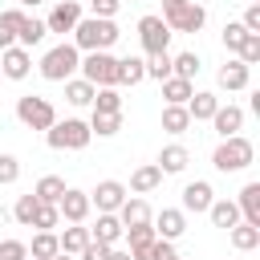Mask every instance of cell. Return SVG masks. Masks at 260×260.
<instances>
[{
  "mask_svg": "<svg viewBox=\"0 0 260 260\" xmlns=\"http://www.w3.org/2000/svg\"><path fill=\"white\" fill-rule=\"evenodd\" d=\"M122 32H118V24L114 20H102V16H81L77 20V28H73V49L77 53H106L114 41H118Z\"/></svg>",
  "mask_w": 260,
  "mask_h": 260,
  "instance_id": "6da1fadb",
  "label": "cell"
},
{
  "mask_svg": "<svg viewBox=\"0 0 260 260\" xmlns=\"http://www.w3.org/2000/svg\"><path fill=\"white\" fill-rule=\"evenodd\" d=\"M162 24L171 32H199L207 24V8L195 0H162Z\"/></svg>",
  "mask_w": 260,
  "mask_h": 260,
  "instance_id": "7a4b0ae2",
  "label": "cell"
},
{
  "mask_svg": "<svg viewBox=\"0 0 260 260\" xmlns=\"http://www.w3.org/2000/svg\"><path fill=\"white\" fill-rule=\"evenodd\" d=\"M77 65H81V53L69 45V41H61V45H53L45 57H41V77L45 81H69L73 73H77Z\"/></svg>",
  "mask_w": 260,
  "mask_h": 260,
  "instance_id": "3957f363",
  "label": "cell"
},
{
  "mask_svg": "<svg viewBox=\"0 0 260 260\" xmlns=\"http://www.w3.org/2000/svg\"><path fill=\"white\" fill-rule=\"evenodd\" d=\"M45 138L53 150H85L93 134H89V122H81V118H57L45 130Z\"/></svg>",
  "mask_w": 260,
  "mask_h": 260,
  "instance_id": "277c9868",
  "label": "cell"
},
{
  "mask_svg": "<svg viewBox=\"0 0 260 260\" xmlns=\"http://www.w3.org/2000/svg\"><path fill=\"white\" fill-rule=\"evenodd\" d=\"M252 158H256V146L244 138V134H236V138H223L215 150H211V167L215 171H244V167H252Z\"/></svg>",
  "mask_w": 260,
  "mask_h": 260,
  "instance_id": "5b68a950",
  "label": "cell"
},
{
  "mask_svg": "<svg viewBox=\"0 0 260 260\" xmlns=\"http://www.w3.org/2000/svg\"><path fill=\"white\" fill-rule=\"evenodd\" d=\"M81 77L93 85V89H106V85H114L118 89V57L106 49V53H85L81 57Z\"/></svg>",
  "mask_w": 260,
  "mask_h": 260,
  "instance_id": "8992f818",
  "label": "cell"
},
{
  "mask_svg": "<svg viewBox=\"0 0 260 260\" xmlns=\"http://www.w3.org/2000/svg\"><path fill=\"white\" fill-rule=\"evenodd\" d=\"M16 118H20L28 130H49V126L57 122V110H53V102H49V98L24 93V98H16Z\"/></svg>",
  "mask_w": 260,
  "mask_h": 260,
  "instance_id": "52a82bcc",
  "label": "cell"
},
{
  "mask_svg": "<svg viewBox=\"0 0 260 260\" xmlns=\"http://www.w3.org/2000/svg\"><path fill=\"white\" fill-rule=\"evenodd\" d=\"M171 37H175V32L162 24V16H142V20H138V41H142L146 57H154V53H167Z\"/></svg>",
  "mask_w": 260,
  "mask_h": 260,
  "instance_id": "ba28073f",
  "label": "cell"
},
{
  "mask_svg": "<svg viewBox=\"0 0 260 260\" xmlns=\"http://www.w3.org/2000/svg\"><path fill=\"white\" fill-rule=\"evenodd\" d=\"M122 203H126V183H118V179H102V183L89 191V207H98V215H102V211L114 215Z\"/></svg>",
  "mask_w": 260,
  "mask_h": 260,
  "instance_id": "9c48e42d",
  "label": "cell"
},
{
  "mask_svg": "<svg viewBox=\"0 0 260 260\" xmlns=\"http://www.w3.org/2000/svg\"><path fill=\"white\" fill-rule=\"evenodd\" d=\"M57 211H61V219L65 223H85L89 219V191H77V187H65V195L57 199Z\"/></svg>",
  "mask_w": 260,
  "mask_h": 260,
  "instance_id": "30bf717a",
  "label": "cell"
},
{
  "mask_svg": "<svg viewBox=\"0 0 260 260\" xmlns=\"http://www.w3.org/2000/svg\"><path fill=\"white\" fill-rule=\"evenodd\" d=\"M150 228H154V236L158 240H179L183 232H187V211H179V207H162L154 219H150Z\"/></svg>",
  "mask_w": 260,
  "mask_h": 260,
  "instance_id": "8fae6325",
  "label": "cell"
},
{
  "mask_svg": "<svg viewBox=\"0 0 260 260\" xmlns=\"http://www.w3.org/2000/svg\"><path fill=\"white\" fill-rule=\"evenodd\" d=\"M28 73H32V57H28V49L12 45V49L0 53V77H8V81H24Z\"/></svg>",
  "mask_w": 260,
  "mask_h": 260,
  "instance_id": "7c38bea8",
  "label": "cell"
},
{
  "mask_svg": "<svg viewBox=\"0 0 260 260\" xmlns=\"http://www.w3.org/2000/svg\"><path fill=\"white\" fill-rule=\"evenodd\" d=\"M77 20H81V4H77V0H61V4L45 16V28H49V32H73Z\"/></svg>",
  "mask_w": 260,
  "mask_h": 260,
  "instance_id": "4fadbf2b",
  "label": "cell"
},
{
  "mask_svg": "<svg viewBox=\"0 0 260 260\" xmlns=\"http://www.w3.org/2000/svg\"><path fill=\"white\" fill-rule=\"evenodd\" d=\"M211 126H215V134H219V138H236V134L244 130V110L228 102V106H219V110L211 114Z\"/></svg>",
  "mask_w": 260,
  "mask_h": 260,
  "instance_id": "5bb4252c",
  "label": "cell"
},
{
  "mask_svg": "<svg viewBox=\"0 0 260 260\" xmlns=\"http://www.w3.org/2000/svg\"><path fill=\"white\" fill-rule=\"evenodd\" d=\"M114 215H118V223H122V228H142V223H150V219H154L150 203H146V199H138V195H134V199L126 195V203H122Z\"/></svg>",
  "mask_w": 260,
  "mask_h": 260,
  "instance_id": "9a60e30c",
  "label": "cell"
},
{
  "mask_svg": "<svg viewBox=\"0 0 260 260\" xmlns=\"http://www.w3.org/2000/svg\"><path fill=\"white\" fill-rule=\"evenodd\" d=\"M211 199H215V191H211V183L207 179H195V183H187L183 187V211H207L211 207Z\"/></svg>",
  "mask_w": 260,
  "mask_h": 260,
  "instance_id": "2e32d148",
  "label": "cell"
},
{
  "mask_svg": "<svg viewBox=\"0 0 260 260\" xmlns=\"http://www.w3.org/2000/svg\"><path fill=\"white\" fill-rule=\"evenodd\" d=\"M236 207H240V219H244V223L260 228V183H244V191H240Z\"/></svg>",
  "mask_w": 260,
  "mask_h": 260,
  "instance_id": "e0dca14e",
  "label": "cell"
},
{
  "mask_svg": "<svg viewBox=\"0 0 260 260\" xmlns=\"http://www.w3.org/2000/svg\"><path fill=\"white\" fill-rule=\"evenodd\" d=\"M122 223H118V215H98V223L89 228V240H98V244H110V248H118V240H122Z\"/></svg>",
  "mask_w": 260,
  "mask_h": 260,
  "instance_id": "ac0fdd59",
  "label": "cell"
},
{
  "mask_svg": "<svg viewBox=\"0 0 260 260\" xmlns=\"http://www.w3.org/2000/svg\"><path fill=\"white\" fill-rule=\"evenodd\" d=\"M215 110H219V98L207 93V89H199V93L187 98V114H191V122H211Z\"/></svg>",
  "mask_w": 260,
  "mask_h": 260,
  "instance_id": "d6986e66",
  "label": "cell"
},
{
  "mask_svg": "<svg viewBox=\"0 0 260 260\" xmlns=\"http://www.w3.org/2000/svg\"><path fill=\"white\" fill-rule=\"evenodd\" d=\"M187 162H191L187 146H179V142H175V146H162V154H158V162H154V167H158L162 175H179V171H187Z\"/></svg>",
  "mask_w": 260,
  "mask_h": 260,
  "instance_id": "ffe728a7",
  "label": "cell"
},
{
  "mask_svg": "<svg viewBox=\"0 0 260 260\" xmlns=\"http://www.w3.org/2000/svg\"><path fill=\"white\" fill-rule=\"evenodd\" d=\"M207 215H211V223H215V228H223V232L240 223V207H236V199H211Z\"/></svg>",
  "mask_w": 260,
  "mask_h": 260,
  "instance_id": "44dd1931",
  "label": "cell"
},
{
  "mask_svg": "<svg viewBox=\"0 0 260 260\" xmlns=\"http://www.w3.org/2000/svg\"><path fill=\"white\" fill-rule=\"evenodd\" d=\"M248 81H252V69H248L244 61H228V65L219 69V85H223V89H248Z\"/></svg>",
  "mask_w": 260,
  "mask_h": 260,
  "instance_id": "7402d4cb",
  "label": "cell"
},
{
  "mask_svg": "<svg viewBox=\"0 0 260 260\" xmlns=\"http://www.w3.org/2000/svg\"><path fill=\"white\" fill-rule=\"evenodd\" d=\"M158 183H162V171H158L154 162H142V167L130 175V191H134V195H146V191H154Z\"/></svg>",
  "mask_w": 260,
  "mask_h": 260,
  "instance_id": "603a6c76",
  "label": "cell"
},
{
  "mask_svg": "<svg viewBox=\"0 0 260 260\" xmlns=\"http://www.w3.org/2000/svg\"><path fill=\"white\" fill-rule=\"evenodd\" d=\"M142 77H146L142 57H118V85H138Z\"/></svg>",
  "mask_w": 260,
  "mask_h": 260,
  "instance_id": "cb8c5ba5",
  "label": "cell"
},
{
  "mask_svg": "<svg viewBox=\"0 0 260 260\" xmlns=\"http://www.w3.org/2000/svg\"><path fill=\"white\" fill-rule=\"evenodd\" d=\"M32 195H37V203H57L65 195V179L61 175H45V179H37Z\"/></svg>",
  "mask_w": 260,
  "mask_h": 260,
  "instance_id": "d4e9b609",
  "label": "cell"
},
{
  "mask_svg": "<svg viewBox=\"0 0 260 260\" xmlns=\"http://www.w3.org/2000/svg\"><path fill=\"white\" fill-rule=\"evenodd\" d=\"M57 244H61V252H69V256H77L85 244H89V228H81V223H69L61 236H57Z\"/></svg>",
  "mask_w": 260,
  "mask_h": 260,
  "instance_id": "484cf974",
  "label": "cell"
},
{
  "mask_svg": "<svg viewBox=\"0 0 260 260\" xmlns=\"http://www.w3.org/2000/svg\"><path fill=\"white\" fill-rule=\"evenodd\" d=\"M228 236H232V248L236 252H252L256 244H260V228H252V223H236V228H228Z\"/></svg>",
  "mask_w": 260,
  "mask_h": 260,
  "instance_id": "4316f807",
  "label": "cell"
},
{
  "mask_svg": "<svg viewBox=\"0 0 260 260\" xmlns=\"http://www.w3.org/2000/svg\"><path fill=\"white\" fill-rule=\"evenodd\" d=\"M57 252H61L57 232H37V236H32V248H28V260H53Z\"/></svg>",
  "mask_w": 260,
  "mask_h": 260,
  "instance_id": "83f0119b",
  "label": "cell"
},
{
  "mask_svg": "<svg viewBox=\"0 0 260 260\" xmlns=\"http://www.w3.org/2000/svg\"><path fill=\"white\" fill-rule=\"evenodd\" d=\"M45 20H37V16H24V24H20V32H16V45L20 49H32V45H41L45 41Z\"/></svg>",
  "mask_w": 260,
  "mask_h": 260,
  "instance_id": "f1b7e54d",
  "label": "cell"
},
{
  "mask_svg": "<svg viewBox=\"0 0 260 260\" xmlns=\"http://www.w3.org/2000/svg\"><path fill=\"white\" fill-rule=\"evenodd\" d=\"M191 93H195V85L183 81V77H167V81H162V98H167V106H187Z\"/></svg>",
  "mask_w": 260,
  "mask_h": 260,
  "instance_id": "f546056e",
  "label": "cell"
},
{
  "mask_svg": "<svg viewBox=\"0 0 260 260\" xmlns=\"http://www.w3.org/2000/svg\"><path fill=\"white\" fill-rule=\"evenodd\" d=\"M65 102L69 106H93V85L85 77H69L65 81Z\"/></svg>",
  "mask_w": 260,
  "mask_h": 260,
  "instance_id": "4dcf8cb0",
  "label": "cell"
},
{
  "mask_svg": "<svg viewBox=\"0 0 260 260\" xmlns=\"http://www.w3.org/2000/svg\"><path fill=\"white\" fill-rule=\"evenodd\" d=\"M162 130H167V134H183V130H191V114H187V106H162Z\"/></svg>",
  "mask_w": 260,
  "mask_h": 260,
  "instance_id": "1f68e13d",
  "label": "cell"
},
{
  "mask_svg": "<svg viewBox=\"0 0 260 260\" xmlns=\"http://www.w3.org/2000/svg\"><path fill=\"white\" fill-rule=\"evenodd\" d=\"M93 114H122V93L114 85L93 89Z\"/></svg>",
  "mask_w": 260,
  "mask_h": 260,
  "instance_id": "d6a6232c",
  "label": "cell"
},
{
  "mask_svg": "<svg viewBox=\"0 0 260 260\" xmlns=\"http://www.w3.org/2000/svg\"><path fill=\"white\" fill-rule=\"evenodd\" d=\"M122 130V114H93L89 118V134H98V138H114Z\"/></svg>",
  "mask_w": 260,
  "mask_h": 260,
  "instance_id": "836d02e7",
  "label": "cell"
},
{
  "mask_svg": "<svg viewBox=\"0 0 260 260\" xmlns=\"http://www.w3.org/2000/svg\"><path fill=\"white\" fill-rule=\"evenodd\" d=\"M195 73H199V53H179V57H171V77L191 81Z\"/></svg>",
  "mask_w": 260,
  "mask_h": 260,
  "instance_id": "e575fe53",
  "label": "cell"
},
{
  "mask_svg": "<svg viewBox=\"0 0 260 260\" xmlns=\"http://www.w3.org/2000/svg\"><path fill=\"white\" fill-rule=\"evenodd\" d=\"M32 228H41V232H53V228H61V211H57V203H37Z\"/></svg>",
  "mask_w": 260,
  "mask_h": 260,
  "instance_id": "d590c367",
  "label": "cell"
},
{
  "mask_svg": "<svg viewBox=\"0 0 260 260\" xmlns=\"http://www.w3.org/2000/svg\"><path fill=\"white\" fill-rule=\"evenodd\" d=\"M32 215H37V195L28 191V195H20V199H16V207H12V219H16L20 228H32Z\"/></svg>",
  "mask_w": 260,
  "mask_h": 260,
  "instance_id": "8d00e7d4",
  "label": "cell"
},
{
  "mask_svg": "<svg viewBox=\"0 0 260 260\" xmlns=\"http://www.w3.org/2000/svg\"><path fill=\"white\" fill-rule=\"evenodd\" d=\"M146 77H154L158 85L171 77V53H154V57H146Z\"/></svg>",
  "mask_w": 260,
  "mask_h": 260,
  "instance_id": "74e56055",
  "label": "cell"
},
{
  "mask_svg": "<svg viewBox=\"0 0 260 260\" xmlns=\"http://www.w3.org/2000/svg\"><path fill=\"white\" fill-rule=\"evenodd\" d=\"M244 37H248V28H244L240 20H232V24H223V49H228V53H240V45H244Z\"/></svg>",
  "mask_w": 260,
  "mask_h": 260,
  "instance_id": "f35d334b",
  "label": "cell"
},
{
  "mask_svg": "<svg viewBox=\"0 0 260 260\" xmlns=\"http://www.w3.org/2000/svg\"><path fill=\"white\" fill-rule=\"evenodd\" d=\"M236 61H244L248 69H252L256 61H260V37H256V32H248V37H244V45H240V53H236Z\"/></svg>",
  "mask_w": 260,
  "mask_h": 260,
  "instance_id": "ab89813d",
  "label": "cell"
},
{
  "mask_svg": "<svg viewBox=\"0 0 260 260\" xmlns=\"http://www.w3.org/2000/svg\"><path fill=\"white\" fill-rule=\"evenodd\" d=\"M24 16H28L24 8H4V12H0V28L16 37V32H20V24H24Z\"/></svg>",
  "mask_w": 260,
  "mask_h": 260,
  "instance_id": "60d3db41",
  "label": "cell"
},
{
  "mask_svg": "<svg viewBox=\"0 0 260 260\" xmlns=\"http://www.w3.org/2000/svg\"><path fill=\"white\" fill-rule=\"evenodd\" d=\"M16 179H20L16 154H0V187H8V183H16Z\"/></svg>",
  "mask_w": 260,
  "mask_h": 260,
  "instance_id": "b9f144b4",
  "label": "cell"
},
{
  "mask_svg": "<svg viewBox=\"0 0 260 260\" xmlns=\"http://www.w3.org/2000/svg\"><path fill=\"white\" fill-rule=\"evenodd\" d=\"M0 260H28V244L24 240H0Z\"/></svg>",
  "mask_w": 260,
  "mask_h": 260,
  "instance_id": "7bdbcfd3",
  "label": "cell"
},
{
  "mask_svg": "<svg viewBox=\"0 0 260 260\" xmlns=\"http://www.w3.org/2000/svg\"><path fill=\"white\" fill-rule=\"evenodd\" d=\"M110 256V244H98V240H89L81 252H77V260H106Z\"/></svg>",
  "mask_w": 260,
  "mask_h": 260,
  "instance_id": "ee69618b",
  "label": "cell"
},
{
  "mask_svg": "<svg viewBox=\"0 0 260 260\" xmlns=\"http://www.w3.org/2000/svg\"><path fill=\"white\" fill-rule=\"evenodd\" d=\"M118 4H122V0H89V12H93V16H102V20H114Z\"/></svg>",
  "mask_w": 260,
  "mask_h": 260,
  "instance_id": "f6af8a7d",
  "label": "cell"
},
{
  "mask_svg": "<svg viewBox=\"0 0 260 260\" xmlns=\"http://www.w3.org/2000/svg\"><path fill=\"white\" fill-rule=\"evenodd\" d=\"M179 252H175V244L171 240H154L150 244V260H175Z\"/></svg>",
  "mask_w": 260,
  "mask_h": 260,
  "instance_id": "bcb514c9",
  "label": "cell"
},
{
  "mask_svg": "<svg viewBox=\"0 0 260 260\" xmlns=\"http://www.w3.org/2000/svg\"><path fill=\"white\" fill-rule=\"evenodd\" d=\"M240 24H244L248 32H256V37H260V4H248V8H244V20H240Z\"/></svg>",
  "mask_w": 260,
  "mask_h": 260,
  "instance_id": "7dc6e473",
  "label": "cell"
},
{
  "mask_svg": "<svg viewBox=\"0 0 260 260\" xmlns=\"http://www.w3.org/2000/svg\"><path fill=\"white\" fill-rule=\"evenodd\" d=\"M106 260H130V252H126V248H110V256H106Z\"/></svg>",
  "mask_w": 260,
  "mask_h": 260,
  "instance_id": "c3c4849f",
  "label": "cell"
},
{
  "mask_svg": "<svg viewBox=\"0 0 260 260\" xmlns=\"http://www.w3.org/2000/svg\"><path fill=\"white\" fill-rule=\"evenodd\" d=\"M20 4H24V8H37V4H45V0H20Z\"/></svg>",
  "mask_w": 260,
  "mask_h": 260,
  "instance_id": "681fc988",
  "label": "cell"
},
{
  "mask_svg": "<svg viewBox=\"0 0 260 260\" xmlns=\"http://www.w3.org/2000/svg\"><path fill=\"white\" fill-rule=\"evenodd\" d=\"M53 260H73V256H69V252H57V256H53Z\"/></svg>",
  "mask_w": 260,
  "mask_h": 260,
  "instance_id": "f907efd6",
  "label": "cell"
},
{
  "mask_svg": "<svg viewBox=\"0 0 260 260\" xmlns=\"http://www.w3.org/2000/svg\"><path fill=\"white\" fill-rule=\"evenodd\" d=\"M248 4H260V0H248Z\"/></svg>",
  "mask_w": 260,
  "mask_h": 260,
  "instance_id": "816d5d0a",
  "label": "cell"
},
{
  "mask_svg": "<svg viewBox=\"0 0 260 260\" xmlns=\"http://www.w3.org/2000/svg\"><path fill=\"white\" fill-rule=\"evenodd\" d=\"M175 260H183V256H175Z\"/></svg>",
  "mask_w": 260,
  "mask_h": 260,
  "instance_id": "f5cc1de1",
  "label": "cell"
}]
</instances>
